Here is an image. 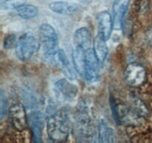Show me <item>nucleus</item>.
<instances>
[{"label": "nucleus", "instance_id": "obj_4", "mask_svg": "<svg viewBox=\"0 0 152 143\" xmlns=\"http://www.w3.org/2000/svg\"><path fill=\"white\" fill-rule=\"evenodd\" d=\"M147 79V70L142 64L133 62L126 66L124 71V80L129 86L140 87L145 83Z\"/></svg>", "mask_w": 152, "mask_h": 143}, {"label": "nucleus", "instance_id": "obj_8", "mask_svg": "<svg viewBox=\"0 0 152 143\" xmlns=\"http://www.w3.org/2000/svg\"><path fill=\"white\" fill-rule=\"evenodd\" d=\"M44 115L38 110H33L28 116V123L31 128L34 142L42 141V130L44 125Z\"/></svg>", "mask_w": 152, "mask_h": 143}, {"label": "nucleus", "instance_id": "obj_22", "mask_svg": "<svg viewBox=\"0 0 152 143\" xmlns=\"http://www.w3.org/2000/svg\"><path fill=\"white\" fill-rule=\"evenodd\" d=\"M16 37L14 34H8L4 37L3 46L5 49H10L16 46Z\"/></svg>", "mask_w": 152, "mask_h": 143}, {"label": "nucleus", "instance_id": "obj_9", "mask_svg": "<svg viewBox=\"0 0 152 143\" xmlns=\"http://www.w3.org/2000/svg\"><path fill=\"white\" fill-rule=\"evenodd\" d=\"M130 0H114L112 4V18L116 30H122L124 19L129 9Z\"/></svg>", "mask_w": 152, "mask_h": 143}, {"label": "nucleus", "instance_id": "obj_1", "mask_svg": "<svg viewBox=\"0 0 152 143\" xmlns=\"http://www.w3.org/2000/svg\"><path fill=\"white\" fill-rule=\"evenodd\" d=\"M70 133V121L66 113L58 111L53 113L47 120V133L53 142H65Z\"/></svg>", "mask_w": 152, "mask_h": 143}, {"label": "nucleus", "instance_id": "obj_7", "mask_svg": "<svg viewBox=\"0 0 152 143\" xmlns=\"http://www.w3.org/2000/svg\"><path fill=\"white\" fill-rule=\"evenodd\" d=\"M99 63L94 51L91 48L86 50V63H85V75L88 81H96L99 76Z\"/></svg>", "mask_w": 152, "mask_h": 143}, {"label": "nucleus", "instance_id": "obj_5", "mask_svg": "<svg viewBox=\"0 0 152 143\" xmlns=\"http://www.w3.org/2000/svg\"><path fill=\"white\" fill-rule=\"evenodd\" d=\"M77 138L81 142H93L96 137V131L90 116L86 113L79 115L76 120L75 127Z\"/></svg>", "mask_w": 152, "mask_h": 143}, {"label": "nucleus", "instance_id": "obj_16", "mask_svg": "<svg viewBox=\"0 0 152 143\" xmlns=\"http://www.w3.org/2000/svg\"><path fill=\"white\" fill-rule=\"evenodd\" d=\"M75 46H80L85 50L91 48V34L90 30L86 27L78 28L74 35Z\"/></svg>", "mask_w": 152, "mask_h": 143}, {"label": "nucleus", "instance_id": "obj_13", "mask_svg": "<svg viewBox=\"0 0 152 143\" xmlns=\"http://www.w3.org/2000/svg\"><path fill=\"white\" fill-rule=\"evenodd\" d=\"M48 7L53 12L62 15L73 14L79 10V6L76 3L65 1H53L49 4Z\"/></svg>", "mask_w": 152, "mask_h": 143}, {"label": "nucleus", "instance_id": "obj_18", "mask_svg": "<svg viewBox=\"0 0 152 143\" xmlns=\"http://www.w3.org/2000/svg\"><path fill=\"white\" fill-rule=\"evenodd\" d=\"M18 15L24 19H31L37 17L39 13V9L34 4H24L16 10Z\"/></svg>", "mask_w": 152, "mask_h": 143}, {"label": "nucleus", "instance_id": "obj_3", "mask_svg": "<svg viewBox=\"0 0 152 143\" xmlns=\"http://www.w3.org/2000/svg\"><path fill=\"white\" fill-rule=\"evenodd\" d=\"M39 37L46 56H53L58 50L59 44V38L54 28L49 24H42L39 28Z\"/></svg>", "mask_w": 152, "mask_h": 143}, {"label": "nucleus", "instance_id": "obj_12", "mask_svg": "<svg viewBox=\"0 0 152 143\" xmlns=\"http://www.w3.org/2000/svg\"><path fill=\"white\" fill-rule=\"evenodd\" d=\"M55 91L57 95L65 99H73L78 93V88L65 78L57 80L54 84Z\"/></svg>", "mask_w": 152, "mask_h": 143}, {"label": "nucleus", "instance_id": "obj_24", "mask_svg": "<svg viewBox=\"0 0 152 143\" xmlns=\"http://www.w3.org/2000/svg\"><path fill=\"white\" fill-rule=\"evenodd\" d=\"M145 38L147 42L152 46V25L149 26L145 32Z\"/></svg>", "mask_w": 152, "mask_h": 143}, {"label": "nucleus", "instance_id": "obj_6", "mask_svg": "<svg viewBox=\"0 0 152 143\" xmlns=\"http://www.w3.org/2000/svg\"><path fill=\"white\" fill-rule=\"evenodd\" d=\"M9 119L11 126L16 130L22 132L28 128V117L25 110V106L19 103H16L9 107Z\"/></svg>", "mask_w": 152, "mask_h": 143}, {"label": "nucleus", "instance_id": "obj_2", "mask_svg": "<svg viewBox=\"0 0 152 143\" xmlns=\"http://www.w3.org/2000/svg\"><path fill=\"white\" fill-rule=\"evenodd\" d=\"M39 42L33 33L26 32L17 40L15 52L17 57L22 61L31 60L38 52Z\"/></svg>", "mask_w": 152, "mask_h": 143}, {"label": "nucleus", "instance_id": "obj_11", "mask_svg": "<svg viewBox=\"0 0 152 143\" xmlns=\"http://www.w3.org/2000/svg\"><path fill=\"white\" fill-rule=\"evenodd\" d=\"M53 57H54L55 63L60 69L64 75L69 80H75L76 74L71 67V63L67 55H65V52L62 49H58L56 53L53 55Z\"/></svg>", "mask_w": 152, "mask_h": 143}, {"label": "nucleus", "instance_id": "obj_15", "mask_svg": "<svg viewBox=\"0 0 152 143\" xmlns=\"http://www.w3.org/2000/svg\"><path fill=\"white\" fill-rule=\"evenodd\" d=\"M72 61L75 71L83 77L85 75L86 50L80 46H75L72 51Z\"/></svg>", "mask_w": 152, "mask_h": 143}, {"label": "nucleus", "instance_id": "obj_23", "mask_svg": "<svg viewBox=\"0 0 152 143\" xmlns=\"http://www.w3.org/2000/svg\"><path fill=\"white\" fill-rule=\"evenodd\" d=\"M149 5V0H136V7L140 13L146 11Z\"/></svg>", "mask_w": 152, "mask_h": 143}, {"label": "nucleus", "instance_id": "obj_14", "mask_svg": "<svg viewBox=\"0 0 152 143\" xmlns=\"http://www.w3.org/2000/svg\"><path fill=\"white\" fill-rule=\"evenodd\" d=\"M97 138L99 142L111 143L115 142L116 136L114 130L104 119H101L98 124Z\"/></svg>", "mask_w": 152, "mask_h": 143}, {"label": "nucleus", "instance_id": "obj_17", "mask_svg": "<svg viewBox=\"0 0 152 143\" xmlns=\"http://www.w3.org/2000/svg\"><path fill=\"white\" fill-rule=\"evenodd\" d=\"M93 49L96 55V57L99 60V63H102L105 61L108 53V46L106 40H104L99 34H98L95 38L93 44Z\"/></svg>", "mask_w": 152, "mask_h": 143}, {"label": "nucleus", "instance_id": "obj_10", "mask_svg": "<svg viewBox=\"0 0 152 143\" xmlns=\"http://www.w3.org/2000/svg\"><path fill=\"white\" fill-rule=\"evenodd\" d=\"M97 25L99 34L105 40H108L112 34L114 27L112 15L107 10H103L98 13Z\"/></svg>", "mask_w": 152, "mask_h": 143}, {"label": "nucleus", "instance_id": "obj_21", "mask_svg": "<svg viewBox=\"0 0 152 143\" xmlns=\"http://www.w3.org/2000/svg\"><path fill=\"white\" fill-rule=\"evenodd\" d=\"M0 101H1V108H0V116H1V119H2L7 113H8L9 108L8 104H7V100L6 96L4 95V91L1 89V94H0Z\"/></svg>", "mask_w": 152, "mask_h": 143}, {"label": "nucleus", "instance_id": "obj_19", "mask_svg": "<svg viewBox=\"0 0 152 143\" xmlns=\"http://www.w3.org/2000/svg\"><path fill=\"white\" fill-rule=\"evenodd\" d=\"M22 99L24 101V106L27 108H30L32 110L37 109L38 104L35 95L28 89H22Z\"/></svg>", "mask_w": 152, "mask_h": 143}, {"label": "nucleus", "instance_id": "obj_25", "mask_svg": "<svg viewBox=\"0 0 152 143\" xmlns=\"http://www.w3.org/2000/svg\"><path fill=\"white\" fill-rule=\"evenodd\" d=\"M80 1H82V2H84V3H89L91 0H79Z\"/></svg>", "mask_w": 152, "mask_h": 143}, {"label": "nucleus", "instance_id": "obj_20", "mask_svg": "<svg viewBox=\"0 0 152 143\" xmlns=\"http://www.w3.org/2000/svg\"><path fill=\"white\" fill-rule=\"evenodd\" d=\"M27 3V0H4L1 7L4 10H17Z\"/></svg>", "mask_w": 152, "mask_h": 143}]
</instances>
